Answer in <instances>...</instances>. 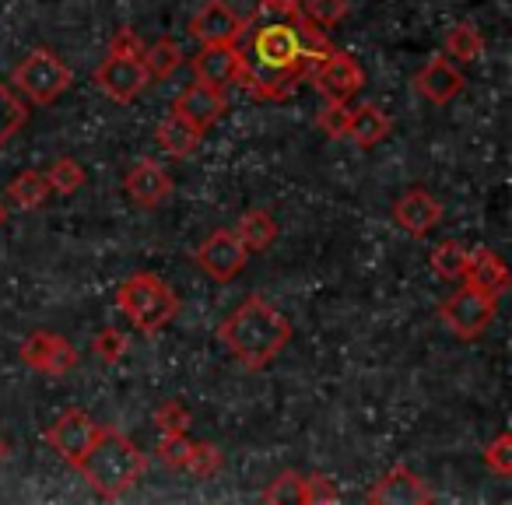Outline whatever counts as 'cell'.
<instances>
[{"mask_svg": "<svg viewBox=\"0 0 512 505\" xmlns=\"http://www.w3.org/2000/svg\"><path fill=\"white\" fill-rule=\"evenodd\" d=\"M218 341L228 348V355L249 372H260L288 348L292 341V323L278 313L267 299L253 295L246 299L225 323L218 327Z\"/></svg>", "mask_w": 512, "mask_h": 505, "instance_id": "6da1fadb", "label": "cell"}, {"mask_svg": "<svg viewBox=\"0 0 512 505\" xmlns=\"http://www.w3.org/2000/svg\"><path fill=\"white\" fill-rule=\"evenodd\" d=\"M78 470L85 474V481L92 484L95 495L113 502V498L127 495V491L141 481L144 470H148V456H144L123 432H116V428H99V435H95L92 449L85 453Z\"/></svg>", "mask_w": 512, "mask_h": 505, "instance_id": "7a4b0ae2", "label": "cell"}, {"mask_svg": "<svg viewBox=\"0 0 512 505\" xmlns=\"http://www.w3.org/2000/svg\"><path fill=\"white\" fill-rule=\"evenodd\" d=\"M116 306L120 313L134 323L144 334H158L165 323H172V316L179 313V295L165 285V278L151 271H137L116 292Z\"/></svg>", "mask_w": 512, "mask_h": 505, "instance_id": "3957f363", "label": "cell"}, {"mask_svg": "<svg viewBox=\"0 0 512 505\" xmlns=\"http://www.w3.org/2000/svg\"><path fill=\"white\" fill-rule=\"evenodd\" d=\"M11 85L36 106H53L74 85V71L53 50H32L11 74Z\"/></svg>", "mask_w": 512, "mask_h": 505, "instance_id": "277c9868", "label": "cell"}, {"mask_svg": "<svg viewBox=\"0 0 512 505\" xmlns=\"http://www.w3.org/2000/svg\"><path fill=\"white\" fill-rule=\"evenodd\" d=\"M246 64L264 67V71H302L306 78H309V71H313V67L302 60L299 25H295L292 18H281V22L256 32Z\"/></svg>", "mask_w": 512, "mask_h": 505, "instance_id": "5b68a950", "label": "cell"}, {"mask_svg": "<svg viewBox=\"0 0 512 505\" xmlns=\"http://www.w3.org/2000/svg\"><path fill=\"white\" fill-rule=\"evenodd\" d=\"M439 316L449 327V334H456L460 341H474V337H481L484 330L495 323V299H488V295L463 285L442 302Z\"/></svg>", "mask_w": 512, "mask_h": 505, "instance_id": "8992f818", "label": "cell"}, {"mask_svg": "<svg viewBox=\"0 0 512 505\" xmlns=\"http://www.w3.org/2000/svg\"><path fill=\"white\" fill-rule=\"evenodd\" d=\"M148 81H151L148 67H144V60L134 57V53H109V57L99 64V71H95L99 92L106 95V99L120 102V106L134 102L137 95L148 88Z\"/></svg>", "mask_w": 512, "mask_h": 505, "instance_id": "52a82bcc", "label": "cell"}, {"mask_svg": "<svg viewBox=\"0 0 512 505\" xmlns=\"http://www.w3.org/2000/svg\"><path fill=\"white\" fill-rule=\"evenodd\" d=\"M309 81L316 85V92L323 99H334V102H348L351 95L362 92L365 85V71L351 53L344 50H330L320 64L309 71Z\"/></svg>", "mask_w": 512, "mask_h": 505, "instance_id": "ba28073f", "label": "cell"}, {"mask_svg": "<svg viewBox=\"0 0 512 505\" xmlns=\"http://www.w3.org/2000/svg\"><path fill=\"white\" fill-rule=\"evenodd\" d=\"M197 264L204 274H211L214 281H232L239 278L242 271H246L249 264V249L239 242V235L232 232V228H218V232H211L204 242L197 246Z\"/></svg>", "mask_w": 512, "mask_h": 505, "instance_id": "9c48e42d", "label": "cell"}, {"mask_svg": "<svg viewBox=\"0 0 512 505\" xmlns=\"http://www.w3.org/2000/svg\"><path fill=\"white\" fill-rule=\"evenodd\" d=\"M22 362L29 369L43 372V376H67L71 369H78V348L67 337L53 334V330H36L22 341L18 348Z\"/></svg>", "mask_w": 512, "mask_h": 505, "instance_id": "30bf717a", "label": "cell"}, {"mask_svg": "<svg viewBox=\"0 0 512 505\" xmlns=\"http://www.w3.org/2000/svg\"><path fill=\"white\" fill-rule=\"evenodd\" d=\"M95 435H99V425L92 421V414H85V411H78V407H74V411H64L57 421H53L50 432H46V442H50V449L64 463L81 467L85 453L92 449Z\"/></svg>", "mask_w": 512, "mask_h": 505, "instance_id": "8fae6325", "label": "cell"}, {"mask_svg": "<svg viewBox=\"0 0 512 505\" xmlns=\"http://www.w3.org/2000/svg\"><path fill=\"white\" fill-rule=\"evenodd\" d=\"M246 18L232 11L225 0H207L204 8L190 18V36L200 46H235L246 32Z\"/></svg>", "mask_w": 512, "mask_h": 505, "instance_id": "7c38bea8", "label": "cell"}, {"mask_svg": "<svg viewBox=\"0 0 512 505\" xmlns=\"http://www.w3.org/2000/svg\"><path fill=\"white\" fill-rule=\"evenodd\" d=\"M442 214H446L442 200L435 197L432 190H425V186H411V190H404L393 200V221H397L411 239H425L442 221Z\"/></svg>", "mask_w": 512, "mask_h": 505, "instance_id": "4fadbf2b", "label": "cell"}, {"mask_svg": "<svg viewBox=\"0 0 512 505\" xmlns=\"http://www.w3.org/2000/svg\"><path fill=\"white\" fill-rule=\"evenodd\" d=\"M225 109H228L225 88H211V85H200V81H193V85L176 99L172 113H176L179 120L190 123L193 130L207 134V130H211L214 123L221 120V116H225Z\"/></svg>", "mask_w": 512, "mask_h": 505, "instance_id": "5bb4252c", "label": "cell"}, {"mask_svg": "<svg viewBox=\"0 0 512 505\" xmlns=\"http://www.w3.org/2000/svg\"><path fill=\"white\" fill-rule=\"evenodd\" d=\"M432 498H435L432 488H428L411 467L400 463V467L386 470V474L379 477L376 488L365 495V502H372V505H428Z\"/></svg>", "mask_w": 512, "mask_h": 505, "instance_id": "9a60e30c", "label": "cell"}, {"mask_svg": "<svg viewBox=\"0 0 512 505\" xmlns=\"http://www.w3.org/2000/svg\"><path fill=\"white\" fill-rule=\"evenodd\" d=\"M463 281H467L474 292L488 295V299H502L509 292V271H505L502 257H498L495 249L488 246H477L467 249V267H463Z\"/></svg>", "mask_w": 512, "mask_h": 505, "instance_id": "2e32d148", "label": "cell"}, {"mask_svg": "<svg viewBox=\"0 0 512 505\" xmlns=\"http://www.w3.org/2000/svg\"><path fill=\"white\" fill-rule=\"evenodd\" d=\"M190 67L200 85L228 88V85H235L242 74V53L235 50V46H204V50L190 60Z\"/></svg>", "mask_w": 512, "mask_h": 505, "instance_id": "e0dca14e", "label": "cell"}, {"mask_svg": "<svg viewBox=\"0 0 512 505\" xmlns=\"http://www.w3.org/2000/svg\"><path fill=\"white\" fill-rule=\"evenodd\" d=\"M463 74L449 64V57H432L418 74H414V88H418L421 99H428L432 106H446L456 95L463 92Z\"/></svg>", "mask_w": 512, "mask_h": 505, "instance_id": "ac0fdd59", "label": "cell"}, {"mask_svg": "<svg viewBox=\"0 0 512 505\" xmlns=\"http://www.w3.org/2000/svg\"><path fill=\"white\" fill-rule=\"evenodd\" d=\"M123 190H127V197L134 200L137 207H158L172 193V179L162 165L144 158V162H137L134 169L127 172Z\"/></svg>", "mask_w": 512, "mask_h": 505, "instance_id": "d6986e66", "label": "cell"}, {"mask_svg": "<svg viewBox=\"0 0 512 505\" xmlns=\"http://www.w3.org/2000/svg\"><path fill=\"white\" fill-rule=\"evenodd\" d=\"M390 130H393L390 116H386L379 106H372V102H365V106L351 109L348 137L358 144V148H376V144H383L386 137H390Z\"/></svg>", "mask_w": 512, "mask_h": 505, "instance_id": "ffe728a7", "label": "cell"}, {"mask_svg": "<svg viewBox=\"0 0 512 505\" xmlns=\"http://www.w3.org/2000/svg\"><path fill=\"white\" fill-rule=\"evenodd\" d=\"M232 232L239 235V242L249 249V257H253V253H264V249L278 239V221H274V214L264 211V207H253V211H246L235 221Z\"/></svg>", "mask_w": 512, "mask_h": 505, "instance_id": "44dd1931", "label": "cell"}, {"mask_svg": "<svg viewBox=\"0 0 512 505\" xmlns=\"http://www.w3.org/2000/svg\"><path fill=\"white\" fill-rule=\"evenodd\" d=\"M200 130H193L186 120H179L176 113H169L162 123H158V130H155V141H158V148L165 151V155H172V158H186V155H193L197 151V144H200Z\"/></svg>", "mask_w": 512, "mask_h": 505, "instance_id": "7402d4cb", "label": "cell"}, {"mask_svg": "<svg viewBox=\"0 0 512 505\" xmlns=\"http://www.w3.org/2000/svg\"><path fill=\"white\" fill-rule=\"evenodd\" d=\"M8 197L15 200V207H22V211H36V207H43L46 200L53 197V190H50V183H46L43 172L29 169V172H18V176L11 179Z\"/></svg>", "mask_w": 512, "mask_h": 505, "instance_id": "603a6c76", "label": "cell"}, {"mask_svg": "<svg viewBox=\"0 0 512 505\" xmlns=\"http://www.w3.org/2000/svg\"><path fill=\"white\" fill-rule=\"evenodd\" d=\"M442 46H446V57L460 60V64H474V60L481 57V50H484V36L470 22H456V25H449V29H446Z\"/></svg>", "mask_w": 512, "mask_h": 505, "instance_id": "cb8c5ba5", "label": "cell"}, {"mask_svg": "<svg viewBox=\"0 0 512 505\" xmlns=\"http://www.w3.org/2000/svg\"><path fill=\"white\" fill-rule=\"evenodd\" d=\"M144 67H148V78H172V74L179 71V64H183V46L176 43V39H158V43H151L148 50H144Z\"/></svg>", "mask_w": 512, "mask_h": 505, "instance_id": "d4e9b609", "label": "cell"}, {"mask_svg": "<svg viewBox=\"0 0 512 505\" xmlns=\"http://www.w3.org/2000/svg\"><path fill=\"white\" fill-rule=\"evenodd\" d=\"M432 271L446 281H460L463 267H467V246L460 239H442L439 246L432 249Z\"/></svg>", "mask_w": 512, "mask_h": 505, "instance_id": "484cf974", "label": "cell"}, {"mask_svg": "<svg viewBox=\"0 0 512 505\" xmlns=\"http://www.w3.org/2000/svg\"><path fill=\"white\" fill-rule=\"evenodd\" d=\"M221 467H225V453H221L214 442H193L183 470H190L193 477H204V481H211V477L221 474Z\"/></svg>", "mask_w": 512, "mask_h": 505, "instance_id": "4316f807", "label": "cell"}, {"mask_svg": "<svg viewBox=\"0 0 512 505\" xmlns=\"http://www.w3.org/2000/svg\"><path fill=\"white\" fill-rule=\"evenodd\" d=\"M43 176L53 193H78L81 186H85V169H81L74 158H57Z\"/></svg>", "mask_w": 512, "mask_h": 505, "instance_id": "83f0119b", "label": "cell"}, {"mask_svg": "<svg viewBox=\"0 0 512 505\" xmlns=\"http://www.w3.org/2000/svg\"><path fill=\"white\" fill-rule=\"evenodd\" d=\"M302 18H309L320 29H330V25H341L348 18V0H306L302 4Z\"/></svg>", "mask_w": 512, "mask_h": 505, "instance_id": "f1b7e54d", "label": "cell"}, {"mask_svg": "<svg viewBox=\"0 0 512 505\" xmlns=\"http://www.w3.org/2000/svg\"><path fill=\"white\" fill-rule=\"evenodd\" d=\"M264 502H271V505L299 502L302 505V474H295V470H285V474H278L264 488Z\"/></svg>", "mask_w": 512, "mask_h": 505, "instance_id": "f546056e", "label": "cell"}, {"mask_svg": "<svg viewBox=\"0 0 512 505\" xmlns=\"http://www.w3.org/2000/svg\"><path fill=\"white\" fill-rule=\"evenodd\" d=\"M193 442L186 439V432H162V439H158V460L165 463V467H176L183 470L186 467V456H190Z\"/></svg>", "mask_w": 512, "mask_h": 505, "instance_id": "4dcf8cb0", "label": "cell"}, {"mask_svg": "<svg viewBox=\"0 0 512 505\" xmlns=\"http://www.w3.org/2000/svg\"><path fill=\"white\" fill-rule=\"evenodd\" d=\"M25 123V106L8 92V85H0V144L15 137Z\"/></svg>", "mask_w": 512, "mask_h": 505, "instance_id": "1f68e13d", "label": "cell"}, {"mask_svg": "<svg viewBox=\"0 0 512 505\" xmlns=\"http://www.w3.org/2000/svg\"><path fill=\"white\" fill-rule=\"evenodd\" d=\"M348 120H351V106L348 102H334L327 99V106L316 113V123H320V130L327 137H348Z\"/></svg>", "mask_w": 512, "mask_h": 505, "instance_id": "d6a6232c", "label": "cell"}, {"mask_svg": "<svg viewBox=\"0 0 512 505\" xmlns=\"http://www.w3.org/2000/svg\"><path fill=\"white\" fill-rule=\"evenodd\" d=\"M484 467L498 477H509L512 474V435L502 432L484 446Z\"/></svg>", "mask_w": 512, "mask_h": 505, "instance_id": "836d02e7", "label": "cell"}, {"mask_svg": "<svg viewBox=\"0 0 512 505\" xmlns=\"http://www.w3.org/2000/svg\"><path fill=\"white\" fill-rule=\"evenodd\" d=\"M127 348H130V341H127V334L123 330H116V327H106V330H99L95 334V341H92V351L102 358L106 365H116L123 355H127Z\"/></svg>", "mask_w": 512, "mask_h": 505, "instance_id": "e575fe53", "label": "cell"}, {"mask_svg": "<svg viewBox=\"0 0 512 505\" xmlns=\"http://www.w3.org/2000/svg\"><path fill=\"white\" fill-rule=\"evenodd\" d=\"M337 484L327 474H309L302 477V505H327L337 502Z\"/></svg>", "mask_w": 512, "mask_h": 505, "instance_id": "d590c367", "label": "cell"}, {"mask_svg": "<svg viewBox=\"0 0 512 505\" xmlns=\"http://www.w3.org/2000/svg\"><path fill=\"white\" fill-rule=\"evenodd\" d=\"M155 425L162 432H186L190 428V411L179 400H165V404L155 407Z\"/></svg>", "mask_w": 512, "mask_h": 505, "instance_id": "8d00e7d4", "label": "cell"}, {"mask_svg": "<svg viewBox=\"0 0 512 505\" xmlns=\"http://www.w3.org/2000/svg\"><path fill=\"white\" fill-rule=\"evenodd\" d=\"M302 4L306 0H260V11L264 15H274V18H302Z\"/></svg>", "mask_w": 512, "mask_h": 505, "instance_id": "74e56055", "label": "cell"}, {"mask_svg": "<svg viewBox=\"0 0 512 505\" xmlns=\"http://www.w3.org/2000/svg\"><path fill=\"white\" fill-rule=\"evenodd\" d=\"M109 53H134V57H144L141 39L134 36V29H120L109 43Z\"/></svg>", "mask_w": 512, "mask_h": 505, "instance_id": "f35d334b", "label": "cell"}, {"mask_svg": "<svg viewBox=\"0 0 512 505\" xmlns=\"http://www.w3.org/2000/svg\"><path fill=\"white\" fill-rule=\"evenodd\" d=\"M8 221V207H4V200H0V225Z\"/></svg>", "mask_w": 512, "mask_h": 505, "instance_id": "ab89813d", "label": "cell"}, {"mask_svg": "<svg viewBox=\"0 0 512 505\" xmlns=\"http://www.w3.org/2000/svg\"><path fill=\"white\" fill-rule=\"evenodd\" d=\"M4 456H8V442L0 439V460H4Z\"/></svg>", "mask_w": 512, "mask_h": 505, "instance_id": "60d3db41", "label": "cell"}]
</instances>
